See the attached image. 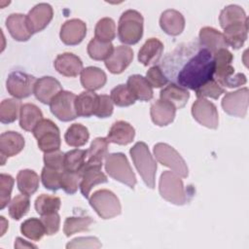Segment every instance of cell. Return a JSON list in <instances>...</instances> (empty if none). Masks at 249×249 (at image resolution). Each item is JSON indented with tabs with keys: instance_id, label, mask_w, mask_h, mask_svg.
I'll use <instances>...</instances> for the list:
<instances>
[{
	"instance_id": "obj_32",
	"label": "cell",
	"mask_w": 249,
	"mask_h": 249,
	"mask_svg": "<svg viewBox=\"0 0 249 249\" xmlns=\"http://www.w3.org/2000/svg\"><path fill=\"white\" fill-rule=\"evenodd\" d=\"M98 101V95L93 91L88 90L76 96L75 108L79 117H90L94 115Z\"/></svg>"
},
{
	"instance_id": "obj_6",
	"label": "cell",
	"mask_w": 249,
	"mask_h": 249,
	"mask_svg": "<svg viewBox=\"0 0 249 249\" xmlns=\"http://www.w3.org/2000/svg\"><path fill=\"white\" fill-rule=\"evenodd\" d=\"M105 170L113 179L125 184L130 189L136 185V177L133 173L126 157L123 153L107 155L105 159Z\"/></svg>"
},
{
	"instance_id": "obj_20",
	"label": "cell",
	"mask_w": 249,
	"mask_h": 249,
	"mask_svg": "<svg viewBox=\"0 0 249 249\" xmlns=\"http://www.w3.org/2000/svg\"><path fill=\"white\" fill-rule=\"evenodd\" d=\"M55 70L65 77H76L83 71V62L74 53L58 54L53 62Z\"/></svg>"
},
{
	"instance_id": "obj_17",
	"label": "cell",
	"mask_w": 249,
	"mask_h": 249,
	"mask_svg": "<svg viewBox=\"0 0 249 249\" xmlns=\"http://www.w3.org/2000/svg\"><path fill=\"white\" fill-rule=\"evenodd\" d=\"M60 91H62L60 83L50 76H45L37 80L34 87L36 98L44 104H50Z\"/></svg>"
},
{
	"instance_id": "obj_45",
	"label": "cell",
	"mask_w": 249,
	"mask_h": 249,
	"mask_svg": "<svg viewBox=\"0 0 249 249\" xmlns=\"http://www.w3.org/2000/svg\"><path fill=\"white\" fill-rule=\"evenodd\" d=\"M113 103L120 107H126L134 104L136 98L126 85H119L111 90L110 95Z\"/></svg>"
},
{
	"instance_id": "obj_35",
	"label": "cell",
	"mask_w": 249,
	"mask_h": 249,
	"mask_svg": "<svg viewBox=\"0 0 249 249\" xmlns=\"http://www.w3.org/2000/svg\"><path fill=\"white\" fill-rule=\"evenodd\" d=\"M108 140L104 137H97L95 138L91 144L89 150L87 151V157L89 163H94V164H101L104 159L107 157L108 152Z\"/></svg>"
},
{
	"instance_id": "obj_12",
	"label": "cell",
	"mask_w": 249,
	"mask_h": 249,
	"mask_svg": "<svg viewBox=\"0 0 249 249\" xmlns=\"http://www.w3.org/2000/svg\"><path fill=\"white\" fill-rule=\"evenodd\" d=\"M194 119L203 126L208 128H217L219 124V116L216 106L205 98H197L192 106Z\"/></svg>"
},
{
	"instance_id": "obj_36",
	"label": "cell",
	"mask_w": 249,
	"mask_h": 249,
	"mask_svg": "<svg viewBox=\"0 0 249 249\" xmlns=\"http://www.w3.org/2000/svg\"><path fill=\"white\" fill-rule=\"evenodd\" d=\"M89 137V130L81 124H71L65 132L64 139L66 143L71 147L84 146Z\"/></svg>"
},
{
	"instance_id": "obj_15",
	"label": "cell",
	"mask_w": 249,
	"mask_h": 249,
	"mask_svg": "<svg viewBox=\"0 0 249 249\" xmlns=\"http://www.w3.org/2000/svg\"><path fill=\"white\" fill-rule=\"evenodd\" d=\"M53 17V11L50 4L40 3L34 6L26 16L30 31L37 33L42 31L51 22Z\"/></svg>"
},
{
	"instance_id": "obj_37",
	"label": "cell",
	"mask_w": 249,
	"mask_h": 249,
	"mask_svg": "<svg viewBox=\"0 0 249 249\" xmlns=\"http://www.w3.org/2000/svg\"><path fill=\"white\" fill-rule=\"evenodd\" d=\"M61 205L60 198L54 196L43 194L35 200V209L41 216L56 213Z\"/></svg>"
},
{
	"instance_id": "obj_39",
	"label": "cell",
	"mask_w": 249,
	"mask_h": 249,
	"mask_svg": "<svg viewBox=\"0 0 249 249\" xmlns=\"http://www.w3.org/2000/svg\"><path fill=\"white\" fill-rule=\"evenodd\" d=\"M114 48L111 42H103L95 37L88 45V53L94 60L107 59L113 53Z\"/></svg>"
},
{
	"instance_id": "obj_52",
	"label": "cell",
	"mask_w": 249,
	"mask_h": 249,
	"mask_svg": "<svg viewBox=\"0 0 249 249\" xmlns=\"http://www.w3.org/2000/svg\"><path fill=\"white\" fill-rule=\"evenodd\" d=\"M113 113V101L108 95H98L97 106L94 115L98 118H108Z\"/></svg>"
},
{
	"instance_id": "obj_31",
	"label": "cell",
	"mask_w": 249,
	"mask_h": 249,
	"mask_svg": "<svg viewBox=\"0 0 249 249\" xmlns=\"http://www.w3.org/2000/svg\"><path fill=\"white\" fill-rule=\"evenodd\" d=\"M128 89L140 101H149L153 98V89L146 78L141 75H132L127 80Z\"/></svg>"
},
{
	"instance_id": "obj_42",
	"label": "cell",
	"mask_w": 249,
	"mask_h": 249,
	"mask_svg": "<svg viewBox=\"0 0 249 249\" xmlns=\"http://www.w3.org/2000/svg\"><path fill=\"white\" fill-rule=\"evenodd\" d=\"M21 233L27 238L38 241L40 240L44 234H46L45 227L41 221V219L30 218L25 220L20 226Z\"/></svg>"
},
{
	"instance_id": "obj_33",
	"label": "cell",
	"mask_w": 249,
	"mask_h": 249,
	"mask_svg": "<svg viewBox=\"0 0 249 249\" xmlns=\"http://www.w3.org/2000/svg\"><path fill=\"white\" fill-rule=\"evenodd\" d=\"M17 184L21 194L30 196L38 190L39 176L30 169L20 170L17 175Z\"/></svg>"
},
{
	"instance_id": "obj_19",
	"label": "cell",
	"mask_w": 249,
	"mask_h": 249,
	"mask_svg": "<svg viewBox=\"0 0 249 249\" xmlns=\"http://www.w3.org/2000/svg\"><path fill=\"white\" fill-rule=\"evenodd\" d=\"M133 59V52L127 46H119L105 60V66L113 74L122 73Z\"/></svg>"
},
{
	"instance_id": "obj_28",
	"label": "cell",
	"mask_w": 249,
	"mask_h": 249,
	"mask_svg": "<svg viewBox=\"0 0 249 249\" xmlns=\"http://www.w3.org/2000/svg\"><path fill=\"white\" fill-rule=\"evenodd\" d=\"M106 74L98 67L89 66L81 72V84L88 90H96L106 84Z\"/></svg>"
},
{
	"instance_id": "obj_23",
	"label": "cell",
	"mask_w": 249,
	"mask_h": 249,
	"mask_svg": "<svg viewBox=\"0 0 249 249\" xmlns=\"http://www.w3.org/2000/svg\"><path fill=\"white\" fill-rule=\"evenodd\" d=\"M160 25L166 34L177 36L184 30L185 18L183 15L176 10H166L160 15Z\"/></svg>"
},
{
	"instance_id": "obj_21",
	"label": "cell",
	"mask_w": 249,
	"mask_h": 249,
	"mask_svg": "<svg viewBox=\"0 0 249 249\" xmlns=\"http://www.w3.org/2000/svg\"><path fill=\"white\" fill-rule=\"evenodd\" d=\"M6 27L11 36L19 42L27 41L32 35L28 27L26 16L22 14L10 15L6 19Z\"/></svg>"
},
{
	"instance_id": "obj_8",
	"label": "cell",
	"mask_w": 249,
	"mask_h": 249,
	"mask_svg": "<svg viewBox=\"0 0 249 249\" xmlns=\"http://www.w3.org/2000/svg\"><path fill=\"white\" fill-rule=\"evenodd\" d=\"M38 147L44 153L59 150L60 134L56 124L48 119H43L33 129Z\"/></svg>"
},
{
	"instance_id": "obj_29",
	"label": "cell",
	"mask_w": 249,
	"mask_h": 249,
	"mask_svg": "<svg viewBox=\"0 0 249 249\" xmlns=\"http://www.w3.org/2000/svg\"><path fill=\"white\" fill-rule=\"evenodd\" d=\"M160 96L161 100L169 102L176 109H181L186 105L190 97V93L187 89L170 83L168 86L161 89Z\"/></svg>"
},
{
	"instance_id": "obj_3",
	"label": "cell",
	"mask_w": 249,
	"mask_h": 249,
	"mask_svg": "<svg viewBox=\"0 0 249 249\" xmlns=\"http://www.w3.org/2000/svg\"><path fill=\"white\" fill-rule=\"evenodd\" d=\"M129 153L133 163L146 186L150 189H154L157 163L154 160L148 146L144 142H137L130 149Z\"/></svg>"
},
{
	"instance_id": "obj_18",
	"label": "cell",
	"mask_w": 249,
	"mask_h": 249,
	"mask_svg": "<svg viewBox=\"0 0 249 249\" xmlns=\"http://www.w3.org/2000/svg\"><path fill=\"white\" fill-rule=\"evenodd\" d=\"M24 147V138L21 134L15 131H6L0 136V153L1 164L5 160L20 153Z\"/></svg>"
},
{
	"instance_id": "obj_41",
	"label": "cell",
	"mask_w": 249,
	"mask_h": 249,
	"mask_svg": "<svg viewBox=\"0 0 249 249\" xmlns=\"http://www.w3.org/2000/svg\"><path fill=\"white\" fill-rule=\"evenodd\" d=\"M87 151L75 149L64 154V170L80 172L86 163Z\"/></svg>"
},
{
	"instance_id": "obj_22",
	"label": "cell",
	"mask_w": 249,
	"mask_h": 249,
	"mask_svg": "<svg viewBox=\"0 0 249 249\" xmlns=\"http://www.w3.org/2000/svg\"><path fill=\"white\" fill-rule=\"evenodd\" d=\"M150 114L155 124L164 126L173 122L176 114V108L169 102L160 99L152 104Z\"/></svg>"
},
{
	"instance_id": "obj_48",
	"label": "cell",
	"mask_w": 249,
	"mask_h": 249,
	"mask_svg": "<svg viewBox=\"0 0 249 249\" xmlns=\"http://www.w3.org/2000/svg\"><path fill=\"white\" fill-rule=\"evenodd\" d=\"M60 178H61V171L52 169L50 167L45 166L42 169L41 179L44 187L50 191H57L60 189Z\"/></svg>"
},
{
	"instance_id": "obj_26",
	"label": "cell",
	"mask_w": 249,
	"mask_h": 249,
	"mask_svg": "<svg viewBox=\"0 0 249 249\" xmlns=\"http://www.w3.org/2000/svg\"><path fill=\"white\" fill-rule=\"evenodd\" d=\"M163 52V44L157 38L148 39L138 53V60L145 66L160 60Z\"/></svg>"
},
{
	"instance_id": "obj_34",
	"label": "cell",
	"mask_w": 249,
	"mask_h": 249,
	"mask_svg": "<svg viewBox=\"0 0 249 249\" xmlns=\"http://www.w3.org/2000/svg\"><path fill=\"white\" fill-rule=\"evenodd\" d=\"M219 21L221 27L225 29L227 26L233 23L246 22L248 21V18L244 10L241 7L237 5H230L221 11Z\"/></svg>"
},
{
	"instance_id": "obj_30",
	"label": "cell",
	"mask_w": 249,
	"mask_h": 249,
	"mask_svg": "<svg viewBox=\"0 0 249 249\" xmlns=\"http://www.w3.org/2000/svg\"><path fill=\"white\" fill-rule=\"evenodd\" d=\"M42 120L43 114L36 105L26 103L21 106L19 113V125L22 129L26 131H33Z\"/></svg>"
},
{
	"instance_id": "obj_49",
	"label": "cell",
	"mask_w": 249,
	"mask_h": 249,
	"mask_svg": "<svg viewBox=\"0 0 249 249\" xmlns=\"http://www.w3.org/2000/svg\"><path fill=\"white\" fill-rule=\"evenodd\" d=\"M14 182L15 180L11 175L4 174V173L0 175V208L1 209H4L10 202Z\"/></svg>"
},
{
	"instance_id": "obj_16",
	"label": "cell",
	"mask_w": 249,
	"mask_h": 249,
	"mask_svg": "<svg viewBox=\"0 0 249 249\" xmlns=\"http://www.w3.org/2000/svg\"><path fill=\"white\" fill-rule=\"evenodd\" d=\"M87 34V25L84 21L78 18L66 20L60 28V39L68 46L80 44Z\"/></svg>"
},
{
	"instance_id": "obj_44",
	"label": "cell",
	"mask_w": 249,
	"mask_h": 249,
	"mask_svg": "<svg viewBox=\"0 0 249 249\" xmlns=\"http://www.w3.org/2000/svg\"><path fill=\"white\" fill-rule=\"evenodd\" d=\"M30 208V200L28 196L18 195L9 204V214L14 220H19L22 218Z\"/></svg>"
},
{
	"instance_id": "obj_51",
	"label": "cell",
	"mask_w": 249,
	"mask_h": 249,
	"mask_svg": "<svg viewBox=\"0 0 249 249\" xmlns=\"http://www.w3.org/2000/svg\"><path fill=\"white\" fill-rule=\"evenodd\" d=\"M146 80L153 88H161L168 83L160 66H152L146 73Z\"/></svg>"
},
{
	"instance_id": "obj_55",
	"label": "cell",
	"mask_w": 249,
	"mask_h": 249,
	"mask_svg": "<svg viewBox=\"0 0 249 249\" xmlns=\"http://www.w3.org/2000/svg\"><path fill=\"white\" fill-rule=\"evenodd\" d=\"M15 247H16V248H22V247H27V248L33 247V248H36V246H35V245H33V244H31V243L26 242L25 240H23V239H22V238H20V237H18V238L16 239Z\"/></svg>"
},
{
	"instance_id": "obj_54",
	"label": "cell",
	"mask_w": 249,
	"mask_h": 249,
	"mask_svg": "<svg viewBox=\"0 0 249 249\" xmlns=\"http://www.w3.org/2000/svg\"><path fill=\"white\" fill-rule=\"evenodd\" d=\"M67 248H100L101 243L96 237H77L66 245Z\"/></svg>"
},
{
	"instance_id": "obj_25",
	"label": "cell",
	"mask_w": 249,
	"mask_h": 249,
	"mask_svg": "<svg viewBox=\"0 0 249 249\" xmlns=\"http://www.w3.org/2000/svg\"><path fill=\"white\" fill-rule=\"evenodd\" d=\"M199 44L209 50L212 53L221 49H227L228 45L223 33L213 27H203L199 31Z\"/></svg>"
},
{
	"instance_id": "obj_1",
	"label": "cell",
	"mask_w": 249,
	"mask_h": 249,
	"mask_svg": "<svg viewBox=\"0 0 249 249\" xmlns=\"http://www.w3.org/2000/svg\"><path fill=\"white\" fill-rule=\"evenodd\" d=\"M160 67L167 81L196 90L213 79L215 61L209 50L198 42H191L180 45L167 53Z\"/></svg>"
},
{
	"instance_id": "obj_40",
	"label": "cell",
	"mask_w": 249,
	"mask_h": 249,
	"mask_svg": "<svg viewBox=\"0 0 249 249\" xmlns=\"http://www.w3.org/2000/svg\"><path fill=\"white\" fill-rule=\"evenodd\" d=\"M93 222V219L89 216L68 217L64 222L63 231L66 236H70L80 231H88Z\"/></svg>"
},
{
	"instance_id": "obj_24",
	"label": "cell",
	"mask_w": 249,
	"mask_h": 249,
	"mask_svg": "<svg viewBox=\"0 0 249 249\" xmlns=\"http://www.w3.org/2000/svg\"><path fill=\"white\" fill-rule=\"evenodd\" d=\"M134 135L135 130L128 123L118 121L111 126L107 135V140L108 142L119 145H127L132 142Z\"/></svg>"
},
{
	"instance_id": "obj_27",
	"label": "cell",
	"mask_w": 249,
	"mask_h": 249,
	"mask_svg": "<svg viewBox=\"0 0 249 249\" xmlns=\"http://www.w3.org/2000/svg\"><path fill=\"white\" fill-rule=\"evenodd\" d=\"M248 21L237 22L227 26L224 29V38L228 46L237 50L241 48L247 39Z\"/></svg>"
},
{
	"instance_id": "obj_53",
	"label": "cell",
	"mask_w": 249,
	"mask_h": 249,
	"mask_svg": "<svg viewBox=\"0 0 249 249\" xmlns=\"http://www.w3.org/2000/svg\"><path fill=\"white\" fill-rule=\"evenodd\" d=\"M41 221L45 227L46 234L48 235H53L56 233L59 230V224H60V218L59 215L56 213L49 214L42 216Z\"/></svg>"
},
{
	"instance_id": "obj_11",
	"label": "cell",
	"mask_w": 249,
	"mask_h": 249,
	"mask_svg": "<svg viewBox=\"0 0 249 249\" xmlns=\"http://www.w3.org/2000/svg\"><path fill=\"white\" fill-rule=\"evenodd\" d=\"M76 95L67 90L60 91L50 103L52 113L62 122L75 120L78 115L75 108Z\"/></svg>"
},
{
	"instance_id": "obj_7",
	"label": "cell",
	"mask_w": 249,
	"mask_h": 249,
	"mask_svg": "<svg viewBox=\"0 0 249 249\" xmlns=\"http://www.w3.org/2000/svg\"><path fill=\"white\" fill-rule=\"evenodd\" d=\"M89 204L103 219H112L121 214L122 206L117 196L109 190H98L89 197Z\"/></svg>"
},
{
	"instance_id": "obj_43",
	"label": "cell",
	"mask_w": 249,
	"mask_h": 249,
	"mask_svg": "<svg viewBox=\"0 0 249 249\" xmlns=\"http://www.w3.org/2000/svg\"><path fill=\"white\" fill-rule=\"evenodd\" d=\"M95 38L103 42H111L116 37V24L110 18L98 20L94 28Z\"/></svg>"
},
{
	"instance_id": "obj_38",
	"label": "cell",
	"mask_w": 249,
	"mask_h": 249,
	"mask_svg": "<svg viewBox=\"0 0 249 249\" xmlns=\"http://www.w3.org/2000/svg\"><path fill=\"white\" fill-rule=\"evenodd\" d=\"M21 102L18 99H4L0 105V121L3 124H11L15 122L18 113H20Z\"/></svg>"
},
{
	"instance_id": "obj_5",
	"label": "cell",
	"mask_w": 249,
	"mask_h": 249,
	"mask_svg": "<svg viewBox=\"0 0 249 249\" xmlns=\"http://www.w3.org/2000/svg\"><path fill=\"white\" fill-rule=\"evenodd\" d=\"M159 191L161 197L173 204L183 205L188 201L183 181L173 171L166 170L161 173L159 182Z\"/></svg>"
},
{
	"instance_id": "obj_2",
	"label": "cell",
	"mask_w": 249,
	"mask_h": 249,
	"mask_svg": "<svg viewBox=\"0 0 249 249\" xmlns=\"http://www.w3.org/2000/svg\"><path fill=\"white\" fill-rule=\"evenodd\" d=\"M215 61L214 76L217 83L228 88H236L246 83V77L242 73H234L231 65L233 56L227 49H221L213 53Z\"/></svg>"
},
{
	"instance_id": "obj_13",
	"label": "cell",
	"mask_w": 249,
	"mask_h": 249,
	"mask_svg": "<svg viewBox=\"0 0 249 249\" xmlns=\"http://www.w3.org/2000/svg\"><path fill=\"white\" fill-rule=\"evenodd\" d=\"M248 89L243 88L232 92H227L222 100L224 111L234 117L244 118L248 109Z\"/></svg>"
},
{
	"instance_id": "obj_4",
	"label": "cell",
	"mask_w": 249,
	"mask_h": 249,
	"mask_svg": "<svg viewBox=\"0 0 249 249\" xmlns=\"http://www.w3.org/2000/svg\"><path fill=\"white\" fill-rule=\"evenodd\" d=\"M143 17L135 10L124 12L120 18L118 25V36L122 43L134 45L143 35Z\"/></svg>"
},
{
	"instance_id": "obj_14",
	"label": "cell",
	"mask_w": 249,
	"mask_h": 249,
	"mask_svg": "<svg viewBox=\"0 0 249 249\" xmlns=\"http://www.w3.org/2000/svg\"><path fill=\"white\" fill-rule=\"evenodd\" d=\"M101 164H94L86 162L81 172L80 190L82 195L89 198L91 189L98 184H103L108 181L107 176L101 171Z\"/></svg>"
},
{
	"instance_id": "obj_10",
	"label": "cell",
	"mask_w": 249,
	"mask_h": 249,
	"mask_svg": "<svg viewBox=\"0 0 249 249\" xmlns=\"http://www.w3.org/2000/svg\"><path fill=\"white\" fill-rule=\"evenodd\" d=\"M37 79L21 71H14L8 76L6 86L8 92L14 97L20 99L34 93V87Z\"/></svg>"
},
{
	"instance_id": "obj_9",
	"label": "cell",
	"mask_w": 249,
	"mask_h": 249,
	"mask_svg": "<svg viewBox=\"0 0 249 249\" xmlns=\"http://www.w3.org/2000/svg\"><path fill=\"white\" fill-rule=\"evenodd\" d=\"M154 155L160 163L171 168L180 177L186 178L188 176V166L173 147L165 143H158L154 147Z\"/></svg>"
},
{
	"instance_id": "obj_47",
	"label": "cell",
	"mask_w": 249,
	"mask_h": 249,
	"mask_svg": "<svg viewBox=\"0 0 249 249\" xmlns=\"http://www.w3.org/2000/svg\"><path fill=\"white\" fill-rule=\"evenodd\" d=\"M81 182V172H71L63 170L61 171L60 187L63 191L69 195H73L77 192L78 187H80Z\"/></svg>"
},
{
	"instance_id": "obj_50",
	"label": "cell",
	"mask_w": 249,
	"mask_h": 249,
	"mask_svg": "<svg viewBox=\"0 0 249 249\" xmlns=\"http://www.w3.org/2000/svg\"><path fill=\"white\" fill-rule=\"evenodd\" d=\"M44 162H45V166L47 167H50L52 169H55L58 171H63L64 170V154L59 150L45 153Z\"/></svg>"
},
{
	"instance_id": "obj_46",
	"label": "cell",
	"mask_w": 249,
	"mask_h": 249,
	"mask_svg": "<svg viewBox=\"0 0 249 249\" xmlns=\"http://www.w3.org/2000/svg\"><path fill=\"white\" fill-rule=\"evenodd\" d=\"M195 91H196V95L197 96V98L211 97L214 99H218L225 92V89L213 78V79L207 81L205 84H203L201 87H199Z\"/></svg>"
}]
</instances>
